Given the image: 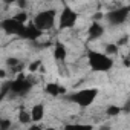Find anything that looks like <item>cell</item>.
<instances>
[{
  "label": "cell",
  "mask_w": 130,
  "mask_h": 130,
  "mask_svg": "<svg viewBox=\"0 0 130 130\" xmlns=\"http://www.w3.org/2000/svg\"><path fill=\"white\" fill-rule=\"evenodd\" d=\"M104 35V26L98 20H92V23L87 28V37L90 40H98Z\"/></svg>",
  "instance_id": "cell-9"
},
{
  "label": "cell",
  "mask_w": 130,
  "mask_h": 130,
  "mask_svg": "<svg viewBox=\"0 0 130 130\" xmlns=\"http://www.w3.org/2000/svg\"><path fill=\"white\" fill-rule=\"evenodd\" d=\"M54 58L58 63H64L66 58H68V49H66V46H64L63 43H60V41L55 43V46H54Z\"/></svg>",
  "instance_id": "cell-10"
},
{
  "label": "cell",
  "mask_w": 130,
  "mask_h": 130,
  "mask_svg": "<svg viewBox=\"0 0 130 130\" xmlns=\"http://www.w3.org/2000/svg\"><path fill=\"white\" fill-rule=\"evenodd\" d=\"M31 115H32V121L40 122L44 118V104H35V106H32Z\"/></svg>",
  "instance_id": "cell-11"
},
{
  "label": "cell",
  "mask_w": 130,
  "mask_h": 130,
  "mask_svg": "<svg viewBox=\"0 0 130 130\" xmlns=\"http://www.w3.org/2000/svg\"><path fill=\"white\" fill-rule=\"evenodd\" d=\"M19 122L20 124H25V125H28L29 122H32V115H31V112H26V110H20L19 112Z\"/></svg>",
  "instance_id": "cell-13"
},
{
  "label": "cell",
  "mask_w": 130,
  "mask_h": 130,
  "mask_svg": "<svg viewBox=\"0 0 130 130\" xmlns=\"http://www.w3.org/2000/svg\"><path fill=\"white\" fill-rule=\"evenodd\" d=\"M41 34H43V31L38 29L34 23H26V25L23 26L22 32L19 34V37H20V38H25V40H29V41H34V40L40 38Z\"/></svg>",
  "instance_id": "cell-8"
},
{
  "label": "cell",
  "mask_w": 130,
  "mask_h": 130,
  "mask_svg": "<svg viewBox=\"0 0 130 130\" xmlns=\"http://www.w3.org/2000/svg\"><path fill=\"white\" fill-rule=\"evenodd\" d=\"M128 58H130V52H128Z\"/></svg>",
  "instance_id": "cell-21"
},
{
  "label": "cell",
  "mask_w": 130,
  "mask_h": 130,
  "mask_svg": "<svg viewBox=\"0 0 130 130\" xmlns=\"http://www.w3.org/2000/svg\"><path fill=\"white\" fill-rule=\"evenodd\" d=\"M119 112H121V109H119L118 106H110V107L106 110V113H107L109 116H116Z\"/></svg>",
  "instance_id": "cell-15"
},
{
  "label": "cell",
  "mask_w": 130,
  "mask_h": 130,
  "mask_svg": "<svg viewBox=\"0 0 130 130\" xmlns=\"http://www.w3.org/2000/svg\"><path fill=\"white\" fill-rule=\"evenodd\" d=\"M77 20H78V14L71 6H64L58 15V28L60 29H71L75 26Z\"/></svg>",
  "instance_id": "cell-5"
},
{
  "label": "cell",
  "mask_w": 130,
  "mask_h": 130,
  "mask_svg": "<svg viewBox=\"0 0 130 130\" xmlns=\"http://www.w3.org/2000/svg\"><path fill=\"white\" fill-rule=\"evenodd\" d=\"M14 17H15V19L19 20V22H22V23H26V22H28V14H26L25 11H22V12H19V14H15Z\"/></svg>",
  "instance_id": "cell-16"
},
{
  "label": "cell",
  "mask_w": 130,
  "mask_h": 130,
  "mask_svg": "<svg viewBox=\"0 0 130 130\" xmlns=\"http://www.w3.org/2000/svg\"><path fill=\"white\" fill-rule=\"evenodd\" d=\"M8 84H9V92L11 93H15V95H25L32 87V83L26 77H23V75H19L15 80L9 81Z\"/></svg>",
  "instance_id": "cell-6"
},
{
  "label": "cell",
  "mask_w": 130,
  "mask_h": 130,
  "mask_svg": "<svg viewBox=\"0 0 130 130\" xmlns=\"http://www.w3.org/2000/svg\"><path fill=\"white\" fill-rule=\"evenodd\" d=\"M6 63H8V66H12L14 68V66H17V64H19V60L17 58H8Z\"/></svg>",
  "instance_id": "cell-18"
},
{
  "label": "cell",
  "mask_w": 130,
  "mask_h": 130,
  "mask_svg": "<svg viewBox=\"0 0 130 130\" xmlns=\"http://www.w3.org/2000/svg\"><path fill=\"white\" fill-rule=\"evenodd\" d=\"M38 68H40V61H34L31 66H29V71H31V72H34V71H37Z\"/></svg>",
  "instance_id": "cell-19"
},
{
  "label": "cell",
  "mask_w": 130,
  "mask_h": 130,
  "mask_svg": "<svg viewBox=\"0 0 130 130\" xmlns=\"http://www.w3.org/2000/svg\"><path fill=\"white\" fill-rule=\"evenodd\" d=\"M19 0H3V3H6V5H12V3H17Z\"/></svg>",
  "instance_id": "cell-20"
},
{
  "label": "cell",
  "mask_w": 130,
  "mask_h": 130,
  "mask_svg": "<svg viewBox=\"0 0 130 130\" xmlns=\"http://www.w3.org/2000/svg\"><path fill=\"white\" fill-rule=\"evenodd\" d=\"M87 64L93 72H109L113 68V58L106 52L87 51Z\"/></svg>",
  "instance_id": "cell-1"
},
{
  "label": "cell",
  "mask_w": 130,
  "mask_h": 130,
  "mask_svg": "<svg viewBox=\"0 0 130 130\" xmlns=\"http://www.w3.org/2000/svg\"><path fill=\"white\" fill-rule=\"evenodd\" d=\"M64 92H66V89L61 87V86L57 84V83H49V84L46 86V93H49L51 96H58V95H61V93H64Z\"/></svg>",
  "instance_id": "cell-12"
},
{
  "label": "cell",
  "mask_w": 130,
  "mask_h": 130,
  "mask_svg": "<svg viewBox=\"0 0 130 130\" xmlns=\"http://www.w3.org/2000/svg\"><path fill=\"white\" fill-rule=\"evenodd\" d=\"M128 15H130V6H122V8H115V9L109 11L104 15V19L107 20V23L110 26H119L127 22Z\"/></svg>",
  "instance_id": "cell-4"
},
{
  "label": "cell",
  "mask_w": 130,
  "mask_h": 130,
  "mask_svg": "<svg viewBox=\"0 0 130 130\" xmlns=\"http://www.w3.org/2000/svg\"><path fill=\"white\" fill-rule=\"evenodd\" d=\"M96 96H98V89H95V87H84V89H80L74 93L66 95V98L69 101L75 103L81 109H86V107L92 106L93 101L96 100Z\"/></svg>",
  "instance_id": "cell-2"
},
{
  "label": "cell",
  "mask_w": 130,
  "mask_h": 130,
  "mask_svg": "<svg viewBox=\"0 0 130 130\" xmlns=\"http://www.w3.org/2000/svg\"><path fill=\"white\" fill-rule=\"evenodd\" d=\"M57 20H58L57 19V11L54 8H51V9H44V11H40L38 14H35L32 23L41 31H49L55 26Z\"/></svg>",
  "instance_id": "cell-3"
},
{
  "label": "cell",
  "mask_w": 130,
  "mask_h": 130,
  "mask_svg": "<svg viewBox=\"0 0 130 130\" xmlns=\"http://www.w3.org/2000/svg\"><path fill=\"white\" fill-rule=\"evenodd\" d=\"M9 121L8 119H2V121H0V130H8L9 128Z\"/></svg>",
  "instance_id": "cell-17"
},
{
  "label": "cell",
  "mask_w": 130,
  "mask_h": 130,
  "mask_svg": "<svg viewBox=\"0 0 130 130\" xmlns=\"http://www.w3.org/2000/svg\"><path fill=\"white\" fill-rule=\"evenodd\" d=\"M104 52H106L107 55H110V57L116 55V54H118V43H110V44H106V46H104Z\"/></svg>",
  "instance_id": "cell-14"
},
{
  "label": "cell",
  "mask_w": 130,
  "mask_h": 130,
  "mask_svg": "<svg viewBox=\"0 0 130 130\" xmlns=\"http://www.w3.org/2000/svg\"><path fill=\"white\" fill-rule=\"evenodd\" d=\"M26 23H22V22H19L15 17H9V19H5L3 22H2V29L6 32V34H11V35H19L20 32H22V29H23V26H25Z\"/></svg>",
  "instance_id": "cell-7"
}]
</instances>
